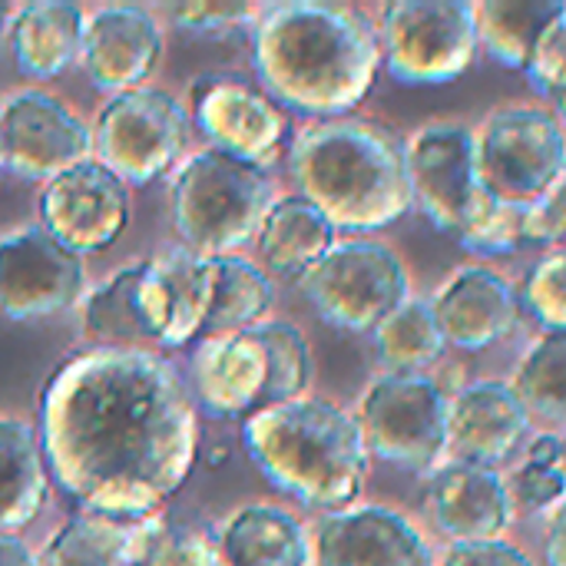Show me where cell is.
<instances>
[{
	"label": "cell",
	"mask_w": 566,
	"mask_h": 566,
	"mask_svg": "<svg viewBox=\"0 0 566 566\" xmlns=\"http://www.w3.org/2000/svg\"><path fill=\"white\" fill-rule=\"evenodd\" d=\"M36 438L53 484L83 514L123 524L159 517L199 458L192 391L159 352L66 358L40 391Z\"/></svg>",
	"instance_id": "1"
},
{
	"label": "cell",
	"mask_w": 566,
	"mask_h": 566,
	"mask_svg": "<svg viewBox=\"0 0 566 566\" xmlns=\"http://www.w3.org/2000/svg\"><path fill=\"white\" fill-rule=\"evenodd\" d=\"M252 66L282 109L338 119L361 106L378 80V27L345 3H269L252 23Z\"/></svg>",
	"instance_id": "2"
},
{
	"label": "cell",
	"mask_w": 566,
	"mask_h": 566,
	"mask_svg": "<svg viewBox=\"0 0 566 566\" xmlns=\"http://www.w3.org/2000/svg\"><path fill=\"white\" fill-rule=\"evenodd\" d=\"M289 172L335 229L378 232L415 206L408 146L395 129L358 119H315L289 146Z\"/></svg>",
	"instance_id": "3"
},
{
	"label": "cell",
	"mask_w": 566,
	"mask_h": 566,
	"mask_svg": "<svg viewBox=\"0 0 566 566\" xmlns=\"http://www.w3.org/2000/svg\"><path fill=\"white\" fill-rule=\"evenodd\" d=\"M242 444L265 481L312 511H348L368 478L358 421L322 398L269 405L245 418Z\"/></svg>",
	"instance_id": "4"
},
{
	"label": "cell",
	"mask_w": 566,
	"mask_h": 566,
	"mask_svg": "<svg viewBox=\"0 0 566 566\" xmlns=\"http://www.w3.org/2000/svg\"><path fill=\"white\" fill-rule=\"evenodd\" d=\"M312 352L289 322H259L245 332L199 342L189 361L192 401L219 421L252 418L255 411L305 395Z\"/></svg>",
	"instance_id": "5"
},
{
	"label": "cell",
	"mask_w": 566,
	"mask_h": 566,
	"mask_svg": "<svg viewBox=\"0 0 566 566\" xmlns=\"http://www.w3.org/2000/svg\"><path fill=\"white\" fill-rule=\"evenodd\" d=\"M272 182L265 169L232 159L219 149L189 156L172 179V229L199 255H232L249 245L269 209Z\"/></svg>",
	"instance_id": "6"
},
{
	"label": "cell",
	"mask_w": 566,
	"mask_h": 566,
	"mask_svg": "<svg viewBox=\"0 0 566 566\" xmlns=\"http://www.w3.org/2000/svg\"><path fill=\"white\" fill-rule=\"evenodd\" d=\"M381 66L401 86H444L478 56V17L464 0H395L378 20Z\"/></svg>",
	"instance_id": "7"
},
{
	"label": "cell",
	"mask_w": 566,
	"mask_h": 566,
	"mask_svg": "<svg viewBox=\"0 0 566 566\" xmlns=\"http://www.w3.org/2000/svg\"><path fill=\"white\" fill-rule=\"evenodd\" d=\"M298 285L328 325L355 335L375 332L411 298V279L401 255L371 239L335 242Z\"/></svg>",
	"instance_id": "8"
},
{
	"label": "cell",
	"mask_w": 566,
	"mask_h": 566,
	"mask_svg": "<svg viewBox=\"0 0 566 566\" xmlns=\"http://www.w3.org/2000/svg\"><path fill=\"white\" fill-rule=\"evenodd\" d=\"M189 133V109L172 93L139 86L106 99L93 126V149L126 186H146L176 166Z\"/></svg>",
	"instance_id": "9"
},
{
	"label": "cell",
	"mask_w": 566,
	"mask_h": 566,
	"mask_svg": "<svg viewBox=\"0 0 566 566\" xmlns=\"http://www.w3.org/2000/svg\"><path fill=\"white\" fill-rule=\"evenodd\" d=\"M448 395L424 375H385L378 378L358 408V428L368 454L378 461L424 474L448 451Z\"/></svg>",
	"instance_id": "10"
},
{
	"label": "cell",
	"mask_w": 566,
	"mask_h": 566,
	"mask_svg": "<svg viewBox=\"0 0 566 566\" xmlns=\"http://www.w3.org/2000/svg\"><path fill=\"white\" fill-rule=\"evenodd\" d=\"M481 182L507 202H537L566 166V129L554 109L511 103L474 133Z\"/></svg>",
	"instance_id": "11"
},
{
	"label": "cell",
	"mask_w": 566,
	"mask_h": 566,
	"mask_svg": "<svg viewBox=\"0 0 566 566\" xmlns=\"http://www.w3.org/2000/svg\"><path fill=\"white\" fill-rule=\"evenodd\" d=\"M408 172L415 206L444 235L458 239L491 202L478 169L474 129L464 123L438 119L421 126L408 146Z\"/></svg>",
	"instance_id": "12"
},
{
	"label": "cell",
	"mask_w": 566,
	"mask_h": 566,
	"mask_svg": "<svg viewBox=\"0 0 566 566\" xmlns=\"http://www.w3.org/2000/svg\"><path fill=\"white\" fill-rule=\"evenodd\" d=\"M189 119L212 149L249 166H272L292 133L289 113L239 73H202L189 86Z\"/></svg>",
	"instance_id": "13"
},
{
	"label": "cell",
	"mask_w": 566,
	"mask_h": 566,
	"mask_svg": "<svg viewBox=\"0 0 566 566\" xmlns=\"http://www.w3.org/2000/svg\"><path fill=\"white\" fill-rule=\"evenodd\" d=\"M40 226L73 255L106 252L129 222V186L99 159H83L53 176L40 199Z\"/></svg>",
	"instance_id": "14"
},
{
	"label": "cell",
	"mask_w": 566,
	"mask_h": 566,
	"mask_svg": "<svg viewBox=\"0 0 566 566\" xmlns=\"http://www.w3.org/2000/svg\"><path fill=\"white\" fill-rule=\"evenodd\" d=\"M86 285L83 259L60 245L43 226L0 235V315L36 322L66 312Z\"/></svg>",
	"instance_id": "15"
},
{
	"label": "cell",
	"mask_w": 566,
	"mask_h": 566,
	"mask_svg": "<svg viewBox=\"0 0 566 566\" xmlns=\"http://www.w3.org/2000/svg\"><path fill=\"white\" fill-rule=\"evenodd\" d=\"M216 292V259L186 245L139 259V308L153 348H186L202 342Z\"/></svg>",
	"instance_id": "16"
},
{
	"label": "cell",
	"mask_w": 566,
	"mask_h": 566,
	"mask_svg": "<svg viewBox=\"0 0 566 566\" xmlns=\"http://www.w3.org/2000/svg\"><path fill=\"white\" fill-rule=\"evenodd\" d=\"M0 146L10 172L50 182L70 166L90 159L93 129H86V123L56 96L20 90L0 106Z\"/></svg>",
	"instance_id": "17"
},
{
	"label": "cell",
	"mask_w": 566,
	"mask_h": 566,
	"mask_svg": "<svg viewBox=\"0 0 566 566\" xmlns=\"http://www.w3.org/2000/svg\"><path fill=\"white\" fill-rule=\"evenodd\" d=\"M159 53L163 30L153 10L139 3H109L86 20L80 66L96 90L119 96L143 86L156 70Z\"/></svg>",
	"instance_id": "18"
},
{
	"label": "cell",
	"mask_w": 566,
	"mask_h": 566,
	"mask_svg": "<svg viewBox=\"0 0 566 566\" xmlns=\"http://www.w3.org/2000/svg\"><path fill=\"white\" fill-rule=\"evenodd\" d=\"M315 560L318 566H434V554L405 514L365 504L318 524Z\"/></svg>",
	"instance_id": "19"
},
{
	"label": "cell",
	"mask_w": 566,
	"mask_h": 566,
	"mask_svg": "<svg viewBox=\"0 0 566 566\" xmlns=\"http://www.w3.org/2000/svg\"><path fill=\"white\" fill-rule=\"evenodd\" d=\"M444 342L464 355L488 352L511 338L521 325L517 289L494 269H458L431 302Z\"/></svg>",
	"instance_id": "20"
},
{
	"label": "cell",
	"mask_w": 566,
	"mask_h": 566,
	"mask_svg": "<svg viewBox=\"0 0 566 566\" xmlns=\"http://www.w3.org/2000/svg\"><path fill=\"white\" fill-rule=\"evenodd\" d=\"M434 527L454 544L501 541L514 521V497L491 468L454 461L441 468L424 494Z\"/></svg>",
	"instance_id": "21"
},
{
	"label": "cell",
	"mask_w": 566,
	"mask_h": 566,
	"mask_svg": "<svg viewBox=\"0 0 566 566\" xmlns=\"http://www.w3.org/2000/svg\"><path fill=\"white\" fill-rule=\"evenodd\" d=\"M527 424L531 418L511 385L478 381L451 401L448 448L464 464L497 471L517 454Z\"/></svg>",
	"instance_id": "22"
},
{
	"label": "cell",
	"mask_w": 566,
	"mask_h": 566,
	"mask_svg": "<svg viewBox=\"0 0 566 566\" xmlns=\"http://www.w3.org/2000/svg\"><path fill=\"white\" fill-rule=\"evenodd\" d=\"M86 13L70 0H33L10 20L13 66L33 80H53L80 60Z\"/></svg>",
	"instance_id": "23"
},
{
	"label": "cell",
	"mask_w": 566,
	"mask_h": 566,
	"mask_svg": "<svg viewBox=\"0 0 566 566\" xmlns=\"http://www.w3.org/2000/svg\"><path fill=\"white\" fill-rule=\"evenodd\" d=\"M335 226L302 196H282L272 202L255 242L265 272L275 279L302 282L335 245Z\"/></svg>",
	"instance_id": "24"
},
{
	"label": "cell",
	"mask_w": 566,
	"mask_h": 566,
	"mask_svg": "<svg viewBox=\"0 0 566 566\" xmlns=\"http://www.w3.org/2000/svg\"><path fill=\"white\" fill-rule=\"evenodd\" d=\"M219 551L229 566H308L312 560L302 521L272 504L235 511L219 531Z\"/></svg>",
	"instance_id": "25"
},
{
	"label": "cell",
	"mask_w": 566,
	"mask_h": 566,
	"mask_svg": "<svg viewBox=\"0 0 566 566\" xmlns=\"http://www.w3.org/2000/svg\"><path fill=\"white\" fill-rule=\"evenodd\" d=\"M50 474L36 431L20 418H0V531H20L46 504Z\"/></svg>",
	"instance_id": "26"
},
{
	"label": "cell",
	"mask_w": 566,
	"mask_h": 566,
	"mask_svg": "<svg viewBox=\"0 0 566 566\" xmlns=\"http://www.w3.org/2000/svg\"><path fill=\"white\" fill-rule=\"evenodd\" d=\"M156 517L123 524L96 514L70 517L43 547V566H136Z\"/></svg>",
	"instance_id": "27"
},
{
	"label": "cell",
	"mask_w": 566,
	"mask_h": 566,
	"mask_svg": "<svg viewBox=\"0 0 566 566\" xmlns=\"http://www.w3.org/2000/svg\"><path fill=\"white\" fill-rule=\"evenodd\" d=\"M564 0H488L474 7L478 43L507 70H527L544 30L557 20Z\"/></svg>",
	"instance_id": "28"
},
{
	"label": "cell",
	"mask_w": 566,
	"mask_h": 566,
	"mask_svg": "<svg viewBox=\"0 0 566 566\" xmlns=\"http://www.w3.org/2000/svg\"><path fill=\"white\" fill-rule=\"evenodd\" d=\"M83 332L109 352H153L139 308V262L119 269L83 302Z\"/></svg>",
	"instance_id": "29"
},
{
	"label": "cell",
	"mask_w": 566,
	"mask_h": 566,
	"mask_svg": "<svg viewBox=\"0 0 566 566\" xmlns=\"http://www.w3.org/2000/svg\"><path fill=\"white\" fill-rule=\"evenodd\" d=\"M212 259H216V292L202 328V342L259 325L275 302V285L259 265L239 255H212Z\"/></svg>",
	"instance_id": "30"
},
{
	"label": "cell",
	"mask_w": 566,
	"mask_h": 566,
	"mask_svg": "<svg viewBox=\"0 0 566 566\" xmlns=\"http://www.w3.org/2000/svg\"><path fill=\"white\" fill-rule=\"evenodd\" d=\"M371 335L375 355L391 375H421L448 348L431 302L421 298H408L405 305H398Z\"/></svg>",
	"instance_id": "31"
},
{
	"label": "cell",
	"mask_w": 566,
	"mask_h": 566,
	"mask_svg": "<svg viewBox=\"0 0 566 566\" xmlns=\"http://www.w3.org/2000/svg\"><path fill=\"white\" fill-rule=\"evenodd\" d=\"M514 395L527 418L544 424H566V335L537 338L517 365Z\"/></svg>",
	"instance_id": "32"
},
{
	"label": "cell",
	"mask_w": 566,
	"mask_h": 566,
	"mask_svg": "<svg viewBox=\"0 0 566 566\" xmlns=\"http://www.w3.org/2000/svg\"><path fill=\"white\" fill-rule=\"evenodd\" d=\"M527 216L531 202H507L491 196L484 212L458 235V245L481 259L511 255L527 242Z\"/></svg>",
	"instance_id": "33"
},
{
	"label": "cell",
	"mask_w": 566,
	"mask_h": 566,
	"mask_svg": "<svg viewBox=\"0 0 566 566\" xmlns=\"http://www.w3.org/2000/svg\"><path fill=\"white\" fill-rule=\"evenodd\" d=\"M527 312L547 335H566V249H551L537 259L517 292Z\"/></svg>",
	"instance_id": "34"
},
{
	"label": "cell",
	"mask_w": 566,
	"mask_h": 566,
	"mask_svg": "<svg viewBox=\"0 0 566 566\" xmlns=\"http://www.w3.org/2000/svg\"><path fill=\"white\" fill-rule=\"evenodd\" d=\"M136 566H229L219 541L196 527H169L163 517L153 521Z\"/></svg>",
	"instance_id": "35"
},
{
	"label": "cell",
	"mask_w": 566,
	"mask_h": 566,
	"mask_svg": "<svg viewBox=\"0 0 566 566\" xmlns=\"http://www.w3.org/2000/svg\"><path fill=\"white\" fill-rule=\"evenodd\" d=\"M166 13L179 30L202 33V36H222V33H239V30L252 33V23L259 17V10L245 3H176Z\"/></svg>",
	"instance_id": "36"
},
{
	"label": "cell",
	"mask_w": 566,
	"mask_h": 566,
	"mask_svg": "<svg viewBox=\"0 0 566 566\" xmlns=\"http://www.w3.org/2000/svg\"><path fill=\"white\" fill-rule=\"evenodd\" d=\"M524 73L537 93H544L551 99L566 96V3L557 13V20L544 30Z\"/></svg>",
	"instance_id": "37"
},
{
	"label": "cell",
	"mask_w": 566,
	"mask_h": 566,
	"mask_svg": "<svg viewBox=\"0 0 566 566\" xmlns=\"http://www.w3.org/2000/svg\"><path fill=\"white\" fill-rule=\"evenodd\" d=\"M527 242L566 249V166L560 169L557 182L537 202H531Z\"/></svg>",
	"instance_id": "38"
},
{
	"label": "cell",
	"mask_w": 566,
	"mask_h": 566,
	"mask_svg": "<svg viewBox=\"0 0 566 566\" xmlns=\"http://www.w3.org/2000/svg\"><path fill=\"white\" fill-rule=\"evenodd\" d=\"M511 497L527 511H544L551 504H560L566 497V468H544L524 461V468L514 478Z\"/></svg>",
	"instance_id": "39"
},
{
	"label": "cell",
	"mask_w": 566,
	"mask_h": 566,
	"mask_svg": "<svg viewBox=\"0 0 566 566\" xmlns=\"http://www.w3.org/2000/svg\"><path fill=\"white\" fill-rule=\"evenodd\" d=\"M441 566H534L531 557L507 541L454 544Z\"/></svg>",
	"instance_id": "40"
},
{
	"label": "cell",
	"mask_w": 566,
	"mask_h": 566,
	"mask_svg": "<svg viewBox=\"0 0 566 566\" xmlns=\"http://www.w3.org/2000/svg\"><path fill=\"white\" fill-rule=\"evenodd\" d=\"M544 560L547 566H566V497L551 517L547 541H544Z\"/></svg>",
	"instance_id": "41"
},
{
	"label": "cell",
	"mask_w": 566,
	"mask_h": 566,
	"mask_svg": "<svg viewBox=\"0 0 566 566\" xmlns=\"http://www.w3.org/2000/svg\"><path fill=\"white\" fill-rule=\"evenodd\" d=\"M527 464H544V468H564V441L554 434H544L531 444Z\"/></svg>",
	"instance_id": "42"
},
{
	"label": "cell",
	"mask_w": 566,
	"mask_h": 566,
	"mask_svg": "<svg viewBox=\"0 0 566 566\" xmlns=\"http://www.w3.org/2000/svg\"><path fill=\"white\" fill-rule=\"evenodd\" d=\"M0 566H36V557L17 534L0 531Z\"/></svg>",
	"instance_id": "43"
},
{
	"label": "cell",
	"mask_w": 566,
	"mask_h": 566,
	"mask_svg": "<svg viewBox=\"0 0 566 566\" xmlns=\"http://www.w3.org/2000/svg\"><path fill=\"white\" fill-rule=\"evenodd\" d=\"M10 20H13V10H10V3H7V0H0V36L10 30Z\"/></svg>",
	"instance_id": "44"
},
{
	"label": "cell",
	"mask_w": 566,
	"mask_h": 566,
	"mask_svg": "<svg viewBox=\"0 0 566 566\" xmlns=\"http://www.w3.org/2000/svg\"><path fill=\"white\" fill-rule=\"evenodd\" d=\"M554 116L564 123V129H566V96H557V99H554Z\"/></svg>",
	"instance_id": "45"
},
{
	"label": "cell",
	"mask_w": 566,
	"mask_h": 566,
	"mask_svg": "<svg viewBox=\"0 0 566 566\" xmlns=\"http://www.w3.org/2000/svg\"><path fill=\"white\" fill-rule=\"evenodd\" d=\"M0 169H7V166H3V146H0Z\"/></svg>",
	"instance_id": "46"
},
{
	"label": "cell",
	"mask_w": 566,
	"mask_h": 566,
	"mask_svg": "<svg viewBox=\"0 0 566 566\" xmlns=\"http://www.w3.org/2000/svg\"><path fill=\"white\" fill-rule=\"evenodd\" d=\"M564 441V468H566V438H560Z\"/></svg>",
	"instance_id": "47"
}]
</instances>
